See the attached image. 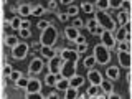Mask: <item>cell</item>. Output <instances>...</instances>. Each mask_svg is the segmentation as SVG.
I'll return each mask as SVG.
<instances>
[{
	"mask_svg": "<svg viewBox=\"0 0 132 99\" xmlns=\"http://www.w3.org/2000/svg\"><path fill=\"white\" fill-rule=\"evenodd\" d=\"M18 36H20V38H25V40H27V38H30V36H31V33H30V30H20V31H18Z\"/></svg>",
	"mask_w": 132,
	"mask_h": 99,
	"instance_id": "obj_40",
	"label": "cell"
},
{
	"mask_svg": "<svg viewBox=\"0 0 132 99\" xmlns=\"http://www.w3.org/2000/svg\"><path fill=\"white\" fill-rule=\"evenodd\" d=\"M18 43H20V41H18V36H13V35H7L5 36V45H7L8 48H15Z\"/></svg>",
	"mask_w": 132,
	"mask_h": 99,
	"instance_id": "obj_21",
	"label": "cell"
},
{
	"mask_svg": "<svg viewBox=\"0 0 132 99\" xmlns=\"http://www.w3.org/2000/svg\"><path fill=\"white\" fill-rule=\"evenodd\" d=\"M116 50L117 51H130V43H127V41H117L116 43Z\"/></svg>",
	"mask_w": 132,
	"mask_h": 99,
	"instance_id": "obj_28",
	"label": "cell"
},
{
	"mask_svg": "<svg viewBox=\"0 0 132 99\" xmlns=\"http://www.w3.org/2000/svg\"><path fill=\"white\" fill-rule=\"evenodd\" d=\"M66 13H68V16H76L78 13H79V7H78V5H74V3H73V5H69V7H68Z\"/></svg>",
	"mask_w": 132,
	"mask_h": 99,
	"instance_id": "obj_34",
	"label": "cell"
},
{
	"mask_svg": "<svg viewBox=\"0 0 132 99\" xmlns=\"http://www.w3.org/2000/svg\"><path fill=\"white\" fill-rule=\"evenodd\" d=\"M0 88H2V91H5V88H7V78H3V76H2V82H0Z\"/></svg>",
	"mask_w": 132,
	"mask_h": 99,
	"instance_id": "obj_47",
	"label": "cell"
},
{
	"mask_svg": "<svg viewBox=\"0 0 132 99\" xmlns=\"http://www.w3.org/2000/svg\"><path fill=\"white\" fill-rule=\"evenodd\" d=\"M112 35H114L116 41H127V43H130V31H126L124 27H117Z\"/></svg>",
	"mask_w": 132,
	"mask_h": 99,
	"instance_id": "obj_11",
	"label": "cell"
},
{
	"mask_svg": "<svg viewBox=\"0 0 132 99\" xmlns=\"http://www.w3.org/2000/svg\"><path fill=\"white\" fill-rule=\"evenodd\" d=\"M28 51H30V46H28L27 43H18L15 48H12V56H13V60L22 61V60L27 58Z\"/></svg>",
	"mask_w": 132,
	"mask_h": 99,
	"instance_id": "obj_4",
	"label": "cell"
},
{
	"mask_svg": "<svg viewBox=\"0 0 132 99\" xmlns=\"http://www.w3.org/2000/svg\"><path fill=\"white\" fill-rule=\"evenodd\" d=\"M86 27H88V30H89V33H93V35H97V28H99V25H97V22L94 18H91L88 23H86Z\"/></svg>",
	"mask_w": 132,
	"mask_h": 99,
	"instance_id": "obj_24",
	"label": "cell"
},
{
	"mask_svg": "<svg viewBox=\"0 0 132 99\" xmlns=\"http://www.w3.org/2000/svg\"><path fill=\"white\" fill-rule=\"evenodd\" d=\"M58 40V30L53 25H50L45 31H41V38H40V43L43 46H53Z\"/></svg>",
	"mask_w": 132,
	"mask_h": 99,
	"instance_id": "obj_3",
	"label": "cell"
},
{
	"mask_svg": "<svg viewBox=\"0 0 132 99\" xmlns=\"http://www.w3.org/2000/svg\"><path fill=\"white\" fill-rule=\"evenodd\" d=\"M94 20H96L97 25H99V27H101L104 31L114 33L116 28H117L116 20H114L109 13H107V12H99V10H96V12H94Z\"/></svg>",
	"mask_w": 132,
	"mask_h": 99,
	"instance_id": "obj_1",
	"label": "cell"
},
{
	"mask_svg": "<svg viewBox=\"0 0 132 99\" xmlns=\"http://www.w3.org/2000/svg\"><path fill=\"white\" fill-rule=\"evenodd\" d=\"M45 12H46V10H45L43 5H35V7L31 8V15H33V16H41Z\"/></svg>",
	"mask_w": 132,
	"mask_h": 99,
	"instance_id": "obj_31",
	"label": "cell"
},
{
	"mask_svg": "<svg viewBox=\"0 0 132 99\" xmlns=\"http://www.w3.org/2000/svg\"><path fill=\"white\" fill-rule=\"evenodd\" d=\"M43 97H50V99H56L58 97V94L55 93V91H50V93H46V94H41Z\"/></svg>",
	"mask_w": 132,
	"mask_h": 99,
	"instance_id": "obj_44",
	"label": "cell"
},
{
	"mask_svg": "<svg viewBox=\"0 0 132 99\" xmlns=\"http://www.w3.org/2000/svg\"><path fill=\"white\" fill-rule=\"evenodd\" d=\"M106 76L109 81H117L119 76H121V73H119V68L117 66H109V68L106 69Z\"/></svg>",
	"mask_w": 132,
	"mask_h": 99,
	"instance_id": "obj_16",
	"label": "cell"
},
{
	"mask_svg": "<svg viewBox=\"0 0 132 99\" xmlns=\"http://www.w3.org/2000/svg\"><path fill=\"white\" fill-rule=\"evenodd\" d=\"M22 76H23V74H22V71H16V69H13L8 79H10V81H13V82H16V81H18V79H20Z\"/></svg>",
	"mask_w": 132,
	"mask_h": 99,
	"instance_id": "obj_37",
	"label": "cell"
},
{
	"mask_svg": "<svg viewBox=\"0 0 132 99\" xmlns=\"http://www.w3.org/2000/svg\"><path fill=\"white\" fill-rule=\"evenodd\" d=\"M43 68H45L43 60H41V58H33L31 63L28 64V73H30V78H33L31 74H38V73H41V71H43Z\"/></svg>",
	"mask_w": 132,
	"mask_h": 99,
	"instance_id": "obj_6",
	"label": "cell"
},
{
	"mask_svg": "<svg viewBox=\"0 0 132 99\" xmlns=\"http://www.w3.org/2000/svg\"><path fill=\"white\" fill-rule=\"evenodd\" d=\"M104 79V76L101 74V71H97V69H88V81L91 82V84L94 86H99L101 84V81Z\"/></svg>",
	"mask_w": 132,
	"mask_h": 99,
	"instance_id": "obj_12",
	"label": "cell"
},
{
	"mask_svg": "<svg viewBox=\"0 0 132 99\" xmlns=\"http://www.w3.org/2000/svg\"><path fill=\"white\" fill-rule=\"evenodd\" d=\"M79 36V30H76V28H73V27H66L64 28V38L66 40H69V41H73L74 43V40Z\"/></svg>",
	"mask_w": 132,
	"mask_h": 99,
	"instance_id": "obj_17",
	"label": "cell"
},
{
	"mask_svg": "<svg viewBox=\"0 0 132 99\" xmlns=\"http://www.w3.org/2000/svg\"><path fill=\"white\" fill-rule=\"evenodd\" d=\"M82 84H84V78L79 76V74H74L73 78H69V86H71V88L79 89Z\"/></svg>",
	"mask_w": 132,
	"mask_h": 99,
	"instance_id": "obj_19",
	"label": "cell"
},
{
	"mask_svg": "<svg viewBox=\"0 0 132 99\" xmlns=\"http://www.w3.org/2000/svg\"><path fill=\"white\" fill-rule=\"evenodd\" d=\"M61 74L63 78H73L76 74V61H64L63 68H61Z\"/></svg>",
	"mask_w": 132,
	"mask_h": 99,
	"instance_id": "obj_8",
	"label": "cell"
},
{
	"mask_svg": "<svg viewBox=\"0 0 132 99\" xmlns=\"http://www.w3.org/2000/svg\"><path fill=\"white\" fill-rule=\"evenodd\" d=\"M74 43H76V45H81V43H86V38H84V36H82V35H79V36H78V38H76V40H74Z\"/></svg>",
	"mask_w": 132,
	"mask_h": 99,
	"instance_id": "obj_46",
	"label": "cell"
},
{
	"mask_svg": "<svg viewBox=\"0 0 132 99\" xmlns=\"http://www.w3.org/2000/svg\"><path fill=\"white\" fill-rule=\"evenodd\" d=\"M56 15H58V20H60V22H63V23H66V22L69 20V16H68V13H66V12L56 10Z\"/></svg>",
	"mask_w": 132,
	"mask_h": 99,
	"instance_id": "obj_38",
	"label": "cell"
},
{
	"mask_svg": "<svg viewBox=\"0 0 132 99\" xmlns=\"http://www.w3.org/2000/svg\"><path fill=\"white\" fill-rule=\"evenodd\" d=\"M116 22L119 23V27H124V25H127L130 22V13H126V12L119 10L117 15H116Z\"/></svg>",
	"mask_w": 132,
	"mask_h": 99,
	"instance_id": "obj_14",
	"label": "cell"
},
{
	"mask_svg": "<svg viewBox=\"0 0 132 99\" xmlns=\"http://www.w3.org/2000/svg\"><path fill=\"white\" fill-rule=\"evenodd\" d=\"M68 88H69V79L68 78H61V79L55 84V89H58V91H66Z\"/></svg>",
	"mask_w": 132,
	"mask_h": 99,
	"instance_id": "obj_20",
	"label": "cell"
},
{
	"mask_svg": "<svg viewBox=\"0 0 132 99\" xmlns=\"http://www.w3.org/2000/svg\"><path fill=\"white\" fill-rule=\"evenodd\" d=\"M60 56L63 58V61H76L78 60V51L76 50H69V48H63L60 51Z\"/></svg>",
	"mask_w": 132,
	"mask_h": 99,
	"instance_id": "obj_13",
	"label": "cell"
},
{
	"mask_svg": "<svg viewBox=\"0 0 132 99\" xmlns=\"http://www.w3.org/2000/svg\"><path fill=\"white\" fill-rule=\"evenodd\" d=\"M43 86L38 79L35 78H28V86H27V94H35V93H41Z\"/></svg>",
	"mask_w": 132,
	"mask_h": 99,
	"instance_id": "obj_10",
	"label": "cell"
},
{
	"mask_svg": "<svg viewBox=\"0 0 132 99\" xmlns=\"http://www.w3.org/2000/svg\"><path fill=\"white\" fill-rule=\"evenodd\" d=\"M15 86H16V89H27V86H28V79L25 76H22L18 81L15 82Z\"/></svg>",
	"mask_w": 132,
	"mask_h": 99,
	"instance_id": "obj_33",
	"label": "cell"
},
{
	"mask_svg": "<svg viewBox=\"0 0 132 99\" xmlns=\"http://www.w3.org/2000/svg\"><path fill=\"white\" fill-rule=\"evenodd\" d=\"M46 5H48V8H50V12H53V10L56 12V8H58V2L51 0V2H48V3H46Z\"/></svg>",
	"mask_w": 132,
	"mask_h": 99,
	"instance_id": "obj_43",
	"label": "cell"
},
{
	"mask_svg": "<svg viewBox=\"0 0 132 99\" xmlns=\"http://www.w3.org/2000/svg\"><path fill=\"white\" fill-rule=\"evenodd\" d=\"M22 30H30V22H28L27 18L22 20Z\"/></svg>",
	"mask_w": 132,
	"mask_h": 99,
	"instance_id": "obj_45",
	"label": "cell"
},
{
	"mask_svg": "<svg viewBox=\"0 0 132 99\" xmlns=\"http://www.w3.org/2000/svg\"><path fill=\"white\" fill-rule=\"evenodd\" d=\"M63 64H64L63 58H61L60 55H56L55 58H51V60H50V63H48V69H50V73H53V74H60V73H61V68H63Z\"/></svg>",
	"mask_w": 132,
	"mask_h": 99,
	"instance_id": "obj_5",
	"label": "cell"
},
{
	"mask_svg": "<svg viewBox=\"0 0 132 99\" xmlns=\"http://www.w3.org/2000/svg\"><path fill=\"white\" fill-rule=\"evenodd\" d=\"M41 48H43V45H41V43H33L30 50H31L33 53H38V51H41Z\"/></svg>",
	"mask_w": 132,
	"mask_h": 99,
	"instance_id": "obj_42",
	"label": "cell"
},
{
	"mask_svg": "<svg viewBox=\"0 0 132 99\" xmlns=\"http://www.w3.org/2000/svg\"><path fill=\"white\" fill-rule=\"evenodd\" d=\"M78 97H79V99H84V97H88V94H86V93H79V91H78Z\"/></svg>",
	"mask_w": 132,
	"mask_h": 99,
	"instance_id": "obj_48",
	"label": "cell"
},
{
	"mask_svg": "<svg viewBox=\"0 0 132 99\" xmlns=\"http://www.w3.org/2000/svg\"><path fill=\"white\" fill-rule=\"evenodd\" d=\"M31 5H28V3H18V7H16V12H18V15L22 16V18H27L28 15H31Z\"/></svg>",
	"mask_w": 132,
	"mask_h": 99,
	"instance_id": "obj_15",
	"label": "cell"
},
{
	"mask_svg": "<svg viewBox=\"0 0 132 99\" xmlns=\"http://www.w3.org/2000/svg\"><path fill=\"white\" fill-rule=\"evenodd\" d=\"M64 97H66V99H76V97H78V89L69 86V88L64 91Z\"/></svg>",
	"mask_w": 132,
	"mask_h": 99,
	"instance_id": "obj_29",
	"label": "cell"
},
{
	"mask_svg": "<svg viewBox=\"0 0 132 99\" xmlns=\"http://www.w3.org/2000/svg\"><path fill=\"white\" fill-rule=\"evenodd\" d=\"M60 51H61V50H60ZM60 51L53 50V46H43V48H41V55L46 58V60H51V58H55L56 55H60Z\"/></svg>",
	"mask_w": 132,
	"mask_h": 99,
	"instance_id": "obj_18",
	"label": "cell"
},
{
	"mask_svg": "<svg viewBox=\"0 0 132 99\" xmlns=\"http://www.w3.org/2000/svg\"><path fill=\"white\" fill-rule=\"evenodd\" d=\"M10 27L13 28L15 31L22 30V16H13V18L10 20Z\"/></svg>",
	"mask_w": 132,
	"mask_h": 99,
	"instance_id": "obj_23",
	"label": "cell"
},
{
	"mask_svg": "<svg viewBox=\"0 0 132 99\" xmlns=\"http://www.w3.org/2000/svg\"><path fill=\"white\" fill-rule=\"evenodd\" d=\"M50 25H51V23L46 22V20H40V22L36 23V28H38L40 31H45V30H46V28L50 27Z\"/></svg>",
	"mask_w": 132,
	"mask_h": 99,
	"instance_id": "obj_36",
	"label": "cell"
},
{
	"mask_svg": "<svg viewBox=\"0 0 132 99\" xmlns=\"http://www.w3.org/2000/svg\"><path fill=\"white\" fill-rule=\"evenodd\" d=\"M99 89L104 91V93H111V91L114 89L112 81H109V79H102V81H101V84H99Z\"/></svg>",
	"mask_w": 132,
	"mask_h": 99,
	"instance_id": "obj_22",
	"label": "cell"
},
{
	"mask_svg": "<svg viewBox=\"0 0 132 99\" xmlns=\"http://www.w3.org/2000/svg\"><path fill=\"white\" fill-rule=\"evenodd\" d=\"M94 60H96V64H107L111 63V51L107 50L102 43H97L94 46Z\"/></svg>",
	"mask_w": 132,
	"mask_h": 99,
	"instance_id": "obj_2",
	"label": "cell"
},
{
	"mask_svg": "<svg viewBox=\"0 0 132 99\" xmlns=\"http://www.w3.org/2000/svg\"><path fill=\"white\" fill-rule=\"evenodd\" d=\"M97 93H99V86H94V84H91L89 88H88V91H86L88 97H96Z\"/></svg>",
	"mask_w": 132,
	"mask_h": 99,
	"instance_id": "obj_32",
	"label": "cell"
},
{
	"mask_svg": "<svg viewBox=\"0 0 132 99\" xmlns=\"http://www.w3.org/2000/svg\"><path fill=\"white\" fill-rule=\"evenodd\" d=\"M81 10L84 12V13H93V12H96L94 10V5L91 2H82L81 3Z\"/></svg>",
	"mask_w": 132,
	"mask_h": 99,
	"instance_id": "obj_30",
	"label": "cell"
},
{
	"mask_svg": "<svg viewBox=\"0 0 132 99\" xmlns=\"http://www.w3.org/2000/svg\"><path fill=\"white\" fill-rule=\"evenodd\" d=\"M12 71H13V68L10 66V63H5V64H3V69H2V76L3 78H10Z\"/></svg>",
	"mask_w": 132,
	"mask_h": 99,
	"instance_id": "obj_35",
	"label": "cell"
},
{
	"mask_svg": "<svg viewBox=\"0 0 132 99\" xmlns=\"http://www.w3.org/2000/svg\"><path fill=\"white\" fill-rule=\"evenodd\" d=\"M86 50H88V43H81V45H78L76 51H78V55H79V53H86Z\"/></svg>",
	"mask_w": 132,
	"mask_h": 99,
	"instance_id": "obj_41",
	"label": "cell"
},
{
	"mask_svg": "<svg viewBox=\"0 0 132 99\" xmlns=\"http://www.w3.org/2000/svg\"><path fill=\"white\" fill-rule=\"evenodd\" d=\"M94 64H96V60H94V56L91 55V56H86L84 58V61H82V66H84L86 69H93L94 68Z\"/></svg>",
	"mask_w": 132,
	"mask_h": 99,
	"instance_id": "obj_27",
	"label": "cell"
},
{
	"mask_svg": "<svg viewBox=\"0 0 132 99\" xmlns=\"http://www.w3.org/2000/svg\"><path fill=\"white\" fill-rule=\"evenodd\" d=\"M82 25H84V23H82V20H81V18H74V22H73L71 27H73V28H76V30H79V28H82Z\"/></svg>",
	"mask_w": 132,
	"mask_h": 99,
	"instance_id": "obj_39",
	"label": "cell"
},
{
	"mask_svg": "<svg viewBox=\"0 0 132 99\" xmlns=\"http://www.w3.org/2000/svg\"><path fill=\"white\" fill-rule=\"evenodd\" d=\"M94 7H96L99 12L111 10V8H109V0H97V2H96V5H94Z\"/></svg>",
	"mask_w": 132,
	"mask_h": 99,
	"instance_id": "obj_25",
	"label": "cell"
},
{
	"mask_svg": "<svg viewBox=\"0 0 132 99\" xmlns=\"http://www.w3.org/2000/svg\"><path fill=\"white\" fill-rule=\"evenodd\" d=\"M56 74H53V73H48L46 76H45V82H46V86H50V88H55V84H56Z\"/></svg>",
	"mask_w": 132,
	"mask_h": 99,
	"instance_id": "obj_26",
	"label": "cell"
},
{
	"mask_svg": "<svg viewBox=\"0 0 132 99\" xmlns=\"http://www.w3.org/2000/svg\"><path fill=\"white\" fill-rule=\"evenodd\" d=\"M117 60H119V64L126 69H130V64H132V56H130V51H117Z\"/></svg>",
	"mask_w": 132,
	"mask_h": 99,
	"instance_id": "obj_9",
	"label": "cell"
},
{
	"mask_svg": "<svg viewBox=\"0 0 132 99\" xmlns=\"http://www.w3.org/2000/svg\"><path fill=\"white\" fill-rule=\"evenodd\" d=\"M101 43L111 51V50H116V43H117V41H116L114 35H112L111 31H104V33L101 35Z\"/></svg>",
	"mask_w": 132,
	"mask_h": 99,
	"instance_id": "obj_7",
	"label": "cell"
}]
</instances>
